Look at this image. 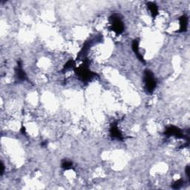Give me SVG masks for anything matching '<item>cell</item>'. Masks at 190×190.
<instances>
[{
    "label": "cell",
    "mask_w": 190,
    "mask_h": 190,
    "mask_svg": "<svg viewBox=\"0 0 190 190\" xmlns=\"http://www.w3.org/2000/svg\"><path fill=\"white\" fill-rule=\"evenodd\" d=\"M186 174H187L188 177H189V166H187L186 168Z\"/></svg>",
    "instance_id": "obj_12"
},
{
    "label": "cell",
    "mask_w": 190,
    "mask_h": 190,
    "mask_svg": "<svg viewBox=\"0 0 190 190\" xmlns=\"http://www.w3.org/2000/svg\"><path fill=\"white\" fill-rule=\"evenodd\" d=\"M165 135H167V136H172L173 135V136L177 137V138H182V137H183V135L181 131L178 128L175 126H171L168 128L166 132H165Z\"/></svg>",
    "instance_id": "obj_3"
},
{
    "label": "cell",
    "mask_w": 190,
    "mask_h": 190,
    "mask_svg": "<svg viewBox=\"0 0 190 190\" xmlns=\"http://www.w3.org/2000/svg\"><path fill=\"white\" fill-rule=\"evenodd\" d=\"M180 30L181 32L186 31L188 27V17L186 15H183L180 19Z\"/></svg>",
    "instance_id": "obj_4"
},
{
    "label": "cell",
    "mask_w": 190,
    "mask_h": 190,
    "mask_svg": "<svg viewBox=\"0 0 190 190\" xmlns=\"http://www.w3.org/2000/svg\"><path fill=\"white\" fill-rule=\"evenodd\" d=\"M132 49H133L134 52L136 54L137 57H138V59H139L140 60H141V62H143V63H144V60H143L142 55L141 54V53H140L139 51V48H138V40H135V41L133 42V43H132Z\"/></svg>",
    "instance_id": "obj_7"
},
{
    "label": "cell",
    "mask_w": 190,
    "mask_h": 190,
    "mask_svg": "<svg viewBox=\"0 0 190 190\" xmlns=\"http://www.w3.org/2000/svg\"><path fill=\"white\" fill-rule=\"evenodd\" d=\"M1 174H2L3 173H4V165H3V163H1Z\"/></svg>",
    "instance_id": "obj_13"
},
{
    "label": "cell",
    "mask_w": 190,
    "mask_h": 190,
    "mask_svg": "<svg viewBox=\"0 0 190 190\" xmlns=\"http://www.w3.org/2000/svg\"><path fill=\"white\" fill-rule=\"evenodd\" d=\"M148 7H149V10H150L151 13H152V16L155 17L158 14V6L155 4L154 2H148L147 4Z\"/></svg>",
    "instance_id": "obj_8"
},
{
    "label": "cell",
    "mask_w": 190,
    "mask_h": 190,
    "mask_svg": "<svg viewBox=\"0 0 190 190\" xmlns=\"http://www.w3.org/2000/svg\"><path fill=\"white\" fill-rule=\"evenodd\" d=\"M62 167L65 169H71L72 167V163L71 161H68V160H64L62 163Z\"/></svg>",
    "instance_id": "obj_9"
},
{
    "label": "cell",
    "mask_w": 190,
    "mask_h": 190,
    "mask_svg": "<svg viewBox=\"0 0 190 190\" xmlns=\"http://www.w3.org/2000/svg\"><path fill=\"white\" fill-rule=\"evenodd\" d=\"M145 85H146V90L149 93H152L155 88H156L157 82L156 79H155L153 74L149 70H146L145 71Z\"/></svg>",
    "instance_id": "obj_1"
},
{
    "label": "cell",
    "mask_w": 190,
    "mask_h": 190,
    "mask_svg": "<svg viewBox=\"0 0 190 190\" xmlns=\"http://www.w3.org/2000/svg\"><path fill=\"white\" fill-rule=\"evenodd\" d=\"M16 74L17 77H18V79H20V80H25V79H27L25 73L24 71L22 70L21 63H20V62L18 63V67H17L16 69Z\"/></svg>",
    "instance_id": "obj_6"
},
{
    "label": "cell",
    "mask_w": 190,
    "mask_h": 190,
    "mask_svg": "<svg viewBox=\"0 0 190 190\" xmlns=\"http://www.w3.org/2000/svg\"><path fill=\"white\" fill-rule=\"evenodd\" d=\"M111 20L112 28L115 32L117 33V34H120L123 31V23L117 15H113L111 17Z\"/></svg>",
    "instance_id": "obj_2"
},
{
    "label": "cell",
    "mask_w": 190,
    "mask_h": 190,
    "mask_svg": "<svg viewBox=\"0 0 190 190\" xmlns=\"http://www.w3.org/2000/svg\"><path fill=\"white\" fill-rule=\"evenodd\" d=\"M183 180H182V179H180V180H177V181H176L175 183H174L173 186H172V188L174 189H180V188L183 186Z\"/></svg>",
    "instance_id": "obj_10"
},
{
    "label": "cell",
    "mask_w": 190,
    "mask_h": 190,
    "mask_svg": "<svg viewBox=\"0 0 190 190\" xmlns=\"http://www.w3.org/2000/svg\"><path fill=\"white\" fill-rule=\"evenodd\" d=\"M73 63H74V62H73L72 60H69L68 63L65 64V66H64V69L67 70V69H69V68H71V67H72Z\"/></svg>",
    "instance_id": "obj_11"
},
{
    "label": "cell",
    "mask_w": 190,
    "mask_h": 190,
    "mask_svg": "<svg viewBox=\"0 0 190 190\" xmlns=\"http://www.w3.org/2000/svg\"><path fill=\"white\" fill-rule=\"evenodd\" d=\"M110 132H111V135L113 138H117V139H119V140L123 139L122 134H121V132H120V130L118 129V128L117 127V126L115 125L112 126Z\"/></svg>",
    "instance_id": "obj_5"
}]
</instances>
